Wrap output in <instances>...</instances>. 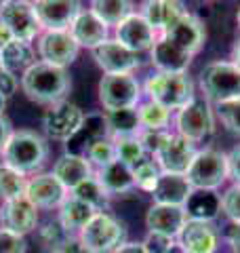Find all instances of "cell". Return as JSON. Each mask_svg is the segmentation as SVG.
<instances>
[{"label": "cell", "mask_w": 240, "mask_h": 253, "mask_svg": "<svg viewBox=\"0 0 240 253\" xmlns=\"http://www.w3.org/2000/svg\"><path fill=\"white\" fill-rule=\"evenodd\" d=\"M192 57L194 55L179 49L164 36H158L150 49V63L156 68V72H188Z\"/></svg>", "instance_id": "7402d4cb"}, {"label": "cell", "mask_w": 240, "mask_h": 253, "mask_svg": "<svg viewBox=\"0 0 240 253\" xmlns=\"http://www.w3.org/2000/svg\"><path fill=\"white\" fill-rule=\"evenodd\" d=\"M215 112H217L221 125L226 126L232 135L240 137V97L221 101V104L215 106Z\"/></svg>", "instance_id": "74e56055"}, {"label": "cell", "mask_w": 240, "mask_h": 253, "mask_svg": "<svg viewBox=\"0 0 240 253\" xmlns=\"http://www.w3.org/2000/svg\"><path fill=\"white\" fill-rule=\"evenodd\" d=\"M80 46L72 38L70 30H42L36 38V55L40 61L68 68L78 59Z\"/></svg>", "instance_id": "30bf717a"}, {"label": "cell", "mask_w": 240, "mask_h": 253, "mask_svg": "<svg viewBox=\"0 0 240 253\" xmlns=\"http://www.w3.org/2000/svg\"><path fill=\"white\" fill-rule=\"evenodd\" d=\"M95 211L93 207H89L86 203H82V201H78V199H74L72 194H68V199L61 203V207H59V224L63 226V230H66L70 236H78L80 234V230L89 224L91 221V217L95 215Z\"/></svg>", "instance_id": "4316f807"}, {"label": "cell", "mask_w": 240, "mask_h": 253, "mask_svg": "<svg viewBox=\"0 0 240 253\" xmlns=\"http://www.w3.org/2000/svg\"><path fill=\"white\" fill-rule=\"evenodd\" d=\"M0 59H2V68L9 72L21 76L30 66H34L36 59V49L32 42L26 41H11L9 44L0 51Z\"/></svg>", "instance_id": "f1b7e54d"}, {"label": "cell", "mask_w": 240, "mask_h": 253, "mask_svg": "<svg viewBox=\"0 0 240 253\" xmlns=\"http://www.w3.org/2000/svg\"><path fill=\"white\" fill-rule=\"evenodd\" d=\"M177 133L190 141H202L215 131V114L211 104L204 97H194L188 106L177 110L175 116Z\"/></svg>", "instance_id": "9c48e42d"}, {"label": "cell", "mask_w": 240, "mask_h": 253, "mask_svg": "<svg viewBox=\"0 0 240 253\" xmlns=\"http://www.w3.org/2000/svg\"><path fill=\"white\" fill-rule=\"evenodd\" d=\"M143 93L148 99L156 101V104L164 106L166 110H181L188 106L194 95V83L188 76V72H156L152 74L146 84H143Z\"/></svg>", "instance_id": "3957f363"}, {"label": "cell", "mask_w": 240, "mask_h": 253, "mask_svg": "<svg viewBox=\"0 0 240 253\" xmlns=\"http://www.w3.org/2000/svg\"><path fill=\"white\" fill-rule=\"evenodd\" d=\"M0 228L26 236L38 228V209L26 196L13 201H2L0 205Z\"/></svg>", "instance_id": "2e32d148"}, {"label": "cell", "mask_w": 240, "mask_h": 253, "mask_svg": "<svg viewBox=\"0 0 240 253\" xmlns=\"http://www.w3.org/2000/svg\"><path fill=\"white\" fill-rule=\"evenodd\" d=\"M53 175L61 181V186L72 192L78 184H82L84 179H89L95 175V169L91 167V163L86 161L82 154L78 152H66L61 154L53 165Z\"/></svg>", "instance_id": "603a6c76"}, {"label": "cell", "mask_w": 240, "mask_h": 253, "mask_svg": "<svg viewBox=\"0 0 240 253\" xmlns=\"http://www.w3.org/2000/svg\"><path fill=\"white\" fill-rule=\"evenodd\" d=\"M228 167H230V177L240 184V144L230 150L228 154Z\"/></svg>", "instance_id": "bcb514c9"}, {"label": "cell", "mask_w": 240, "mask_h": 253, "mask_svg": "<svg viewBox=\"0 0 240 253\" xmlns=\"http://www.w3.org/2000/svg\"><path fill=\"white\" fill-rule=\"evenodd\" d=\"M232 63H236L240 68V38L234 42V49H232Z\"/></svg>", "instance_id": "816d5d0a"}, {"label": "cell", "mask_w": 240, "mask_h": 253, "mask_svg": "<svg viewBox=\"0 0 240 253\" xmlns=\"http://www.w3.org/2000/svg\"><path fill=\"white\" fill-rule=\"evenodd\" d=\"M139 114V125L141 129H154V131H169L171 125V110H166L164 106L156 104V101H141L137 106Z\"/></svg>", "instance_id": "d6a6232c"}, {"label": "cell", "mask_w": 240, "mask_h": 253, "mask_svg": "<svg viewBox=\"0 0 240 253\" xmlns=\"http://www.w3.org/2000/svg\"><path fill=\"white\" fill-rule=\"evenodd\" d=\"M188 211L186 207H177V205H162L154 203L146 213V226L150 228V232L162 234V236H179L181 228L188 221Z\"/></svg>", "instance_id": "ffe728a7"}, {"label": "cell", "mask_w": 240, "mask_h": 253, "mask_svg": "<svg viewBox=\"0 0 240 253\" xmlns=\"http://www.w3.org/2000/svg\"><path fill=\"white\" fill-rule=\"evenodd\" d=\"M198 150L194 148V141L186 139L179 133H169V137L164 139V144L158 148L154 154V161L162 173H179L186 175L192 161H194Z\"/></svg>", "instance_id": "7c38bea8"}, {"label": "cell", "mask_w": 240, "mask_h": 253, "mask_svg": "<svg viewBox=\"0 0 240 253\" xmlns=\"http://www.w3.org/2000/svg\"><path fill=\"white\" fill-rule=\"evenodd\" d=\"M158 34L154 28L146 21L141 13H131L124 21H120L114 28V41H118L122 46H126L133 53H143L154 46Z\"/></svg>", "instance_id": "4fadbf2b"}, {"label": "cell", "mask_w": 240, "mask_h": 253, "mask_svg": "<svg viewBox=\"0 0 240 253\" xmlns=\"http://www.w3.org/2000/svg\"><path fill=\"white\" fill-rule=\"evenodd\" d=\"M162 36L169 38L173 44H177L179 49H183L186 53L196 55L206 42V28H204L202 19L196 17L194 13L186 11Z\"/></svg>", "instance_id": "e0dca14e"}, {"label": "cell", "mask_w": 240, "mask_h": 253, "mask_svg": "<svg viewBox=\"0 0 240 253\" xmlns=\"http://www.w3.org/2000/svg\"><path fill=\"white\" fill-rule=\"evenodd\" d=\"M186 211L192 219L211 221L221 211V196L215 194V190H194L186 203Z\"/></svg>", "instance_id": "f546056e"}, {"label": "cell", "mask_w": 240, "mask_h": 253, "mask_svg": "<svg viewBox=\"0 0 240 253\" xmlns=\"http://www.w3.org/2000/svg\"><path fill=\"white\" fill-rule=\"evenodd\" d=\"M177 239L186 253H215L217 249V230L206 219L190 217Z\"/></svg>", "instance_id": "44dd1931"}, {"label": "cell", "mask_w": 240, "mask_h": 253, "mask_svg": "<svg viewBox=\"0 0 240 253\" xmlns=\"http://www.w3.org/2000/svg\"><path fill=\"white\" fill-rule=\"evenodd\" d=\"M4 2H9V0H0V6H2V4H4Z\"/></svg>", "instance_id": "9f6ffc18"}, {"label": "cell", "mask_w": 240, "mask_h": 253, "mask_svg": "<svg viewBox=\"0 0 240 253\" xmlns=\"http://www.w3.org/2000/svg\"><path fill=\"white\" fill-rule=\"evenodd\" d=\"M70 34L80 49H97L99 44L110 41V28L89 9H82L70 26Z\"/></svg>", "instance_id": "d6986e66"}, {"label": "cell", "mask_w": 240, "mask_h": 253, "mask_svg": "<svg viewBox=\"0 0 240 253\" xmlns=\"http://www.w3.org/2000/svg\"><path fill=\"white\" fill-rule=\"evenodd\" d=\"M70 194L74 196V199L86 203L95 211H108V205H110V199H112V196L106 192V188L99 184V179L95 175L89 177V179H84L82 184H78Z\"/></svg>", "instance_id": "1f68e13d"}, {"label": "cell", "mask_w": 240, "mask_h": 253, "mask_svg": "<svg viewBox=\"0 0 240 253\" xmlns=\"http://www.w3.org/2000/svg\"><path fill=\"white\" fill-rule=\"evenodd\" d=\"M141 95L143 86L133 74H103L97 84V97L103 112L137 108Z\"/></svg>", "instance_id": "8992f818"}, {"label": "cell", "mask_w": 240, "mask_h": 253, "mask_svg": "<svg viewBox=\"0 0 240 253\" xmlns=\"http://www.w3.org/2000/svg\"><path fill=\"white\" fill-rule=\"evenodd\" d=\"M112 141H114V148H116V161L129 165V167H135L139 161L146 158V150H143L137 135L118 137V139H112Z\"/></svg>", "instance_id": "d590c367"}, {"label": "cell", "mask_w": 240, "mask_h": 253, "mask_svg": "<svg viewBox=\"0 0 240 253\" xmlns=\"http://www.w3.org/2000/svg\"><path fill=\"white\" fill-rule=\"evenodd\" d=\"M19 86L30 101L51 108L68 99L72 91V78L68 68H59L38 59L19 76Z\"/></svg>", "instance_id": "6da1fadb"}, {"label": "cell", "mask_w": 240, "mask_h": 253, "mask_svg": "<svg viewBox=\"0 0 240 253\" xmlns=\"http://www.w3.org/2000/svg\"><path fill=\"white\" fill-rule=\"evenodd\" d=\"M80 243L91 253H114L126 243V228L108 211H97L78 234Z\"/></svg>", "instance_id": "5b68a950"}, {"label": "cell", "mask_w": 240, "mask_h": 253, "mask_svg": "<svg viewBox=\"0 0 240 253\" xmlns=\"http://www.w3.org/2000/svg\"><path fill=\"white\" fill-rule=\"evenodd\" d=\"M169 133L171 131H154V129H141L137 133V137L141 141V146L143 150H146V154H156L158 152V148L164 144V139L169 137Z\"/></svg>", "instance_id": "7bdbcfd3"}, {"label": "cell", "mask_w": 240, "mask_h": 253, "mask_svg": "<svg viewBox=\"0 0 240 253\" xmlns=\"http://www.w3.org/2000/svg\"><path fill=\"white\" fill-rule=\"evenodd\" d=\"M89 11L97 15L108 28H116L120 21L135 13V4L133 0H91Z\"/></svg>", "instance_id": "4dcf8cb0"}, {"label": "cell", "mask_w": 240, "mask_h": 253, "mask_svg": "<svg viewBox=\"0 0 240 253\" xmlns=\"http://www.w3.org/2000/svg\"><path fill=\"white\" fill-rule=\"evenodd\" d=\"M192 192H194V188L190 186L186 175H179V173H160V179L152 196H154V203L186 207Z\"/></svg>", "instance_id": "d4e9b609"}, {"label": "cell", "mask_w": 240, "mask_h": 253, "mask_svg": "<svg viewBox=\"0 0 240 253\" xmlns=\"http://www.w3.org/2000/svg\"><path fill=\"white\" fill-rule=\"evenodd\" d=\"M4 110H6V97L0 93V114H4Z\"/></svg>", "instance_id": "f5cc1de1"}, {"label": "cell", "mask_w": 240, "mask_h": 253, "mask_svg": "<svg viewBox=\"0 0 240 253\" xmlns=\"http://www.w3.org/2000/svg\"><path fill=\"white\" fill-rule=\"evenodd\" d=\"M13 123L6 118L4 114H0V152H2V148H4V144L9 141V137L13 135Z\"/></svg>", "instance_id": "7dc6e473"}, {"label": "cell", "mask_w": 240, "mask_h": 253, "mask_svg": "<svg viewBox=\"0 0 240 253\" xmlns=\"http://www.w3.org/2000/svg\"><path fill=\"white\" fill-rule=\"evenodd\" d=\"M68 190L61 186V181L53 173H36L28 177L26 199L34 205L36 209H59L61 203L68 199Z\"/></svg>", "instance_id": "9a60e30c"}, {"label": "cell", "mask_w": 240, "mask_h": 253, "mask_svg": "<svg viewBox=\"0 0 240 253\" xmlns=\"http://www.w3.org/2000/svg\"><path fill=\"white\" fill-rule=\"evenodd\" d=\"M221 211L234 224H240V184H234L221 194Z\"/></svg>", "instance_id": "60d3db41"}, {"label": "cell", "mask_w": 240, "mask_h": 253, "mask_svg": "<svg viewBox=\"0 0 240 253\" xmlns=\"http://www.w3.org/2000/svg\"><path fill=\"white\" fill-rule=\"evenodd\" d=\"M17 89H19V76L9 72V70H2V72H0V93L9 99V97H13Z\"/></svg>", "instance_id": "ee69618b"}, {"label": "cell", "mask_w": 240, "mask_h": 253, "mask_svg": "<svg viewBox=\"0 0 240 253\" xmlns=\"http://www.w3.org/2000/svg\"><path fill=\"white\" fill-rule=\"evenodd\" d=\"M11 41H15V36L11 34V30L6 28L4 23H0V51H2Z\"/></svg>", "instance_id": "f907efd6"}, {"label": "cell", "mask_w": 240, "mask_h": 253, "mask_svg": "<svg viewBox=\"0 0 240 253\" xmlns=\"http://www.w3.org/2000/svg\"><path fill=\"white\" fill-rule=\"evenodd\" d=\"M236 23H238V28H240V6H238V13H236Z\"/></svg>", "instance_id": "db71d44e"}, {"label": "cell", "mask_w": 240, "mask_h": 253, "mask_svg": "<svg viewBox=\"0 0 240 253\" xmlns=\"http://www.w3.org/2000/svg\"><path fill=\"white\" fill-rule=\"evenodd\" d=\"M202 97L209 104H221L240 97V68L232 61L206 63L198 78Z\"/></svg>", "instance_id": "277c9868"}, {"label": "cell", "mask_w": 240, "mask_h": 253, "mask_svg": "<svg viewBox=\"0 0 240 253\" xmlns=\"http://www.w3.org/2000/svg\"><path fill=\"white\" fill-rule=\"evenodd\" d=\"M26 186L28 177L23 173L0 163V201H13L19 196H26Z\"/></svg>", "instance_id": "e575fe53"}, {"label": "cell", "mask_w": 240, "mask_h": 253, "mask_svg": "<svg viewBox=\"0 0 240 253\" xmlns=\"http://www.w3.org/2000/svg\"><path fill=\"white\" fill-rule=\"evenodd\" d=\"M49 253H91V251L84 249V245L80 243L78 236H68V239L63 241L57 249H53Z\"/></svg>", "instance_id": "f6af8a7d"}, {"label": "cell", "mask_w": 240, "mask_h": 253, "mask_svg": "<svg viewBox=\"0 0 240 253\" xmlns=\"http://www.w3.org/2000/svg\"><path fill=\"white\" fill-rule=\"evenodd\" d=\"M49 139L34 129H15L2 148V163L23 173L36 175L49 161Z\"/></svg>", "instance_id": "7a4b0ae2"}, {"label": "cell", "mask_w": 240, "mask_h": 253, "mask_svg": "<svg viewBox=\"0 0 240 253\" xmlns=\"http://www.w3.org/2000/svg\"><path fill=\"white\" fill-rule=\"evenodd\" d=\"M133 169V179H135V186H137L139 190H143V192L152 194L154 192V188L158 184L160 179V167L156 165V161H150V158H143V161H139Z\"/></svg>", "instance_id": "8d00e7d4"}, {"label": "cell", "mask_w": 240, "mask_h": 253, "mask_svg": "<svg viewBox=\"0 0 240 253\" xmlns=\"http://www.w3.org/2000/svg\"><path fill=\"white\" fill-rule=\"evenodd\" d=\"M93 59L103 70V74H133L141 66L139 55L129 51L114 38L93 49Z\"/></svg>", "instance_id": "5bb4252c"}, {"label": "cell", "mask_w": 240, "mask_h": 253, "mask_svg": "<svg viewBox=\"0 0 240 253\" xmlns=\"http://www.w3.org/2000/svg\"><path fill=\"white\" fill-rule=\"evenodd\" d=\"M103 125H106V135L110 139L118 137H131L141 131L137 108H124V110H112L103 112Z\"/></svg>", "instance_id": "83f0119b"}, {"label": "cell", "mask_w": 240, "mask_h": 253, "mask_svg": "<svg viewBox=\"0 0 240 253\" xmlns=\"http://www.w3.org/2000/svg\"><path fill=\"white\" fill-rule=\"evenodd\" d=\"M68 236H70V234L63 230V226L59 224V219H57V221H46V224L38 230V239H40V243H42V247H44V249H49V251L57 249L59 245L68 239Z\"/></svg>", "instance_id": "f35d334b"}, {"label": "cell", "mask_w": 240, "mask_h": 253, "mask_svg": "<svg viewBox=\"0 0 240 253\" xmlns=\"http://www.w3.org/2000/svg\"><path fill=\"white\" fill-rule=\"evenodd\" d=\"M188 9L181 0H146L141 4V15L146 17L158 36H162Z\"/></svg>", "instance_id": "cb8c5ba5"}, {"label": "cell", "mask_w": 240, "mask_h": 253, "mask_svg": "<svg viewBox=\"0 0 240 253\" xmlns=\"http://www.w3.org/2000/svg\"><path fill=\"white\" fill-rule=\"evenodd\" d=\"M34 11L42 30H70L72 21L82 11V0H38Z\"/></svg>", "instance_id": "ac0fdd59"}, {"label": "cell", "mask_w": 240, "mask_h": 253, "mask_svg": "<svg viewBox=\"0 0 240 253\" xmlns=\"http://www.w3.org/2000/svg\"><path fill=\"white\" fill-rule=\"evenodd\" d=\"M28 2H32V4H34V2H38V0H28Z\"/></svg>", "instance_id": "6f0895ef"}, {"label": "cell", "mask_w": 240, "mask_h": 253, "mask_svg": "<svg viewBox=\"0 0 240 253\" xmlns=\"http://www.w3.org/2000/svg\"><path fill=\"white\" fill-rule=\"evenodd\" d=\"M80 154H82L86 161L91 163V167H93L95 171L116 161V148H114V141H112L108 135L95 137L93 141H89V144L84 146V150H82Z\"/></svg>", "instance_id": "836d02e7"}, {"label": "cell", "mask_w": 240, "mask_h": 253, "mask_svg": "<svg viewBox=\"0 0 240 253\" xmlns=\"http://www.w3.org/2000/svg\"><path fill=\"white\" fill-rule=\"evenodd\" d=\"M114 253H150L143 243H122Z\"/></svg>", "instance_id": "c3c4849f"}, {"label": "cell", "mask_w": 240, "mask_h": 253, "mask_svg": "<svg viewBox=\"0 0 240 253\" xmlns=\"http://www.w3.org/2000/svg\"><path fill=\"white\" fill-rule=\"evenodd\" d=\"M95 177L99 179V184L106 188V192L110 196H116V194H124L129 190L135 188V179H133V169L129 165L114 161L95 171Z\"/></svg>", "instance_id": "484cf974"}, {"label": "cell", "mask_w": 240, "mask_h": 253, "mask_svg": "<svg viewBox=\"0 0 240 253\" xmlns=\"http://www.w3.org/2000/svg\"><path fill=\"white\" fill-rule=\"evenodd\" d=\"M2 70H4V68H2V59H0V72H2Z\"/></svg>", "instance_id": "11a10c76"}, {"label": "cell", "mask_w": 240, "mask_h": 253, "mask_svg": "<svg viewBox=\"0 0 240 253\" xmlns=\"http://www.w3.org/2000/svg\"><path fill=\"white\" fill-rule=\"evenodd\" d=\"M228 243L232 253H240V224H234V228L228 234Z\"/></svg>", "instance_id": "681fc988"}, {"label": "cell", "mask_w": 240, "mask_h": 253, "mask_svg": "<svg viewBox=\"0 0 240 253\" xmlns=\"http://www.w3.org/2000/svg\"><path fill=\"white\" fill-rule=\"evenodd\" d=\"M26 251H28L26 236L0 228V253H26Z\"/></svg>", "instance_id": "b9f144b4"}, {"label": "cell", "mask_w": 240, "mask_h": 253, "mask_svg": "<svg viewBox=\"0 0 240 253\" xmlns=\"http://www.w3.org/2000/svg\"><path fill=\"white\" fill-rule=\"evenodd\" d=\"M0 23H4L17 41L26 42H34L42 32L34 4L28 2V0H9V2H4L0 6Z\"/></svg>", "instance_id": "8fae6325"}, {"label": "cell", "mask_w": 240, "mask_h": 253, "mask_svg": "<svg viewBox=\"0 0 240 253\" xmlns=\"http://www.w3.org/2000/svg\"><path fill=\"white\" fill-rule=\"evenodd\" d=\"M86 123L82 108L72 101H59L51 108H46L42 114V131L46 139L53 141H72Z\"/></svg>", "instance_id": "ba28073f"}, {"label": "cell", "mask_w": 240, "mask_h": 253, "mask_svg": "<svg viewBox=\"0 0 240 253\" xmlns=\"http://www.w3.org/2000/svg\"><path fill=\"white\" fill-rule=\"evenodd\" d=\"M146 249L150 253H186L181 249L179 243H175V239L171 236H162V234H156V232H150L148 239L143 241Z\"/></svg>", "instance_id": "ab89813d"}, {"label": "cell", "mask_w": 240, "mask_h": 253, "mask_svg": "<svg viewBox=\"0 0 240 253\" xmlns=\"http://www.w3.org/2000/svg\"><path fill=\"white\" fill-rule=\"evenodd\" d=\"M186 177L194 190H217L230 177L228 154L217 148L198 150Z\"/></svg>", "instance_id": "52a82bcc"}]
</instances>
